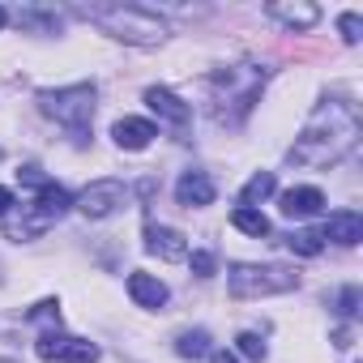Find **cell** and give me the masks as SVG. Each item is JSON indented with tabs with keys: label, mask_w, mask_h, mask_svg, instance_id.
Segmentation results:
<instances>
[{
	"label": "cell",
	"mask_w": 363,
	"mask_h": 363,
	"mask_svg": "<svg viewBox=\"0 0 363 363\" xmlns=\"http://www.w3.org/2000/svg\"><path fill=\"white\" fill-rule=\"evenodd\" d=\"M359 111L354 103H342V99H329L312 111V120L303 124V133L295 137L291 145V162L299 167H333L342 162L354 141H359Z\"/></svg>",
	"instance_id": "6da1fadb"
},
{
	"label": "cell",
	"mask_w": 363,
	"mask_h": 363,
	"mask_svg": "<svg viewBox=\"0 0 363 363\" xmlns=\"http://www.w3.org/2000/svg\"><path fill=\"white\" fill-rule=\"evenodd\" d=\"M94 26H103L111 39L120 43H137V48H154L167 39V22L154 18L141 5H107V9H82Z\"/></svg>",
	"instance_id": "7a4b0ae2"
},
{
	"label": "cell",
	"mask_w": 363,
	"mask_h": 363,
	"mask_svg": "<svg viewBox=\"0 0 363 363\" xmlns=\"http://www.w3.org/2000/svg\"><path fill=\"white\" fill-rule=\"evenodd\" d=\"M94 86L82 82V86H65V90H43L39 94V107L43 116H52L56 124H65L77 141H86L90 133V120H94Z\"/></svg>",
	"instance_id": "3957f363"
},
{
	"label": "cell",
	"mask_w": 363,
	"mask_h": 363,
	"mask_svg": "<svg viewBox=\"0 0 363 363\" xmlns=\"http://www.w3.org/2000/svg\"><path fill=\"white\" fill-rule=\"evenodd\" d=\"M69 206H73V197H69L60 184H52V179H48V184L39 189V197L22 210V218H13V223H9V235H13V240L43 235L48 227H56V223L69 214Z\"/></svg>",
	"instance_id": "277c9868"
},
{
	"label": "cell",
	"mask_w": 363,
	"mask_h": 363,
	"mask_svg": "<svg viewBox=\"0 0 363 363\" xmlns=\"http://www.w3.org/2000/svg\"><path fill=\"white\" fill-rule=\"evenodd\" d=\"M231 295L235 299H261V295H282L299 286V274L286 265H235L231 269Z\"/></svg>",
	"instance_id": "5b68a950"
},
{
	"label": "cell",
	"mask_w": 363,
	"mask_h": 363,
	"mask_svg": "<svg viewBox=\"0 0 363 363\" xmlns=\"http://www.w3.org/2000/svg\"><path fill=\"white\" fill-rule=\"evenodd\" d=\"M35 354H39L43 363H99V346H94V342H82V337H73V333H60V329L39 333Z\"/></svg>",
	"instance_id": "8992f818"
},
{
	"label": "cell",
	"mask_w": 363,
	"mask_h": 363,
	"mask_svg": "<svg viewBox=\"0 0 363 363\" xmlns=\"http://www.w3.org/2000/svg\"><path fill=\"white\" fill-rule=\"evenodd\" d=\"M124 197H128V189L120 184V179H94V184H86L82 189V197L73 201L86 218H111L120 206H124Z\"/></svg>",
	"instance_id": "52a82bcc"
},
{
	"label": "cell",
	"mask_w": 363,
	"mask_h": 363,
	"mask_svg": "<svg viewBox=\"0 0 363 363\" xmlns=\"http://www.w3.org/2000/svg\"><path fill=\"white\" fill-rule=\"evenodd\" d=\"M145 103H150V111H154L162 124H171L175 133H189L193 111H189V103H184V99H175V94H171V90H162V86H150V90H145Z\"/></svg>",
	"instance_id": "ba28073f"
},
{
	"label": "cell",
	"mask_w": 363,
	"mask_h": 363,
	"mask_svg": "<svg viewBox=\"0 0 363 363\" xmlns=\"http://www.w3.org/2000/svg\"><path fill=\"white\" fill-rule=\"evenodd\" d=\"M145 248H150L154 257H162V261H189V240L179 235L175 227L150 223V227H145Z\"/></svg>",
	"instance_id": "9c48e42d"
},
{
	"label": "cell",
	"mask_w": 363,
	"mask_h": 363,
	"mask_svg": "<svg viewBox=\"0 0 363 363\" xmlns=\"http://www.w3.org/2000/svg\"><path fill=\"white\" fill-rule=\"evenodd\" d=\"M175 197H179V206H189V210L214 206V179L206 171H184L179 184H175Z\"/></svg>",
	"instance_id": "30bf717a"
},
{
	"label": "cell",
	"mask_w": 363,
	"mask_h": 363,
	"mask_svg": "<svg viewBox=\"0 0 363 363\" xmlns=\"http://www.w3.org/2000/svg\"><path fill=\"white\" fill-rule=\"evenodd\" d=\"M320 235L333 240V244H342V248H354V244L363 240V214H354V210H337V214H329V223L320 227Z\"/></svg>",
	"instance_id": "8fae6325"
},
{
	"label": "cell",
	"mask_w": 363,
	"mask_h": 363,
	"mask_svg": "<svg viewBox=\"0 0 363 363\" xmlns=\"http://www.w3.org/2000/svg\"><path fill=\"white\" fill-rule=\"evenodd\" d=\"M111 137H116V145L120 150H145L154 137H158V128L150 124V120H137V116H124V120H116V128H111Z\"/></svg>",
	"instance_id": "7c38bea8"
},
{
	"label": "cell",
	"mask_w": 363,
	"mask_h": 363,
	"mask_svg": "<svg viewBox=\"0 0 363 363\" xmlns=\"http://www.w3.org/2000/svg\"><path fill=\"white\" fill-rule=\"evenodd\" d=\"M325 210V193L320 189H286L282 193V214L286 218H312Z\"/></svg>",
	"instance_id": "4fadbf2b"
},
{
	"label": "cell",
	"mask_w": 363,
	"mask_h": 363,
	"mask_svg": "<svg viewBox=\"0 0 363 363\" xmlns=\"http://www.w3.org/2000/svg\"><path fill=\"white\" fill-rule=\"evenodd\" d=\"M128 295H133L141 308H162V303H167V286H162L154 274H141V269L128 274Z\"/></svg>",
	"instance_id": "5bb4252c"
},
{
	"label": "cell",
	"mask_w": 363,
	"mask_h": 363,
	"mask_svg": "<svg viewBox=\"0 0 363 363\" xmlns=\"http://www.w3.org/2000/svg\"><path fill=\"white\" fill-rule=\"evenodd\" d=\"M269 18H278L282 26H295V30H308V26H316L320 22V9L316 5H286V0H274L269 5Z\"/></svg>",
	"instance_id": "9a60e30c"
},
{
	"label": "cell",
	"mask_w": 363,
	"mask_h": 363,
	"mask_svg": "<svg viewBox=\"0 0 363 363\" xmlns=\"http://www.w3.org/2000/svg\"><path fill=\"white\" fill-rule=\"evenodd\" d=\"M278 189V179H274V171H257L252 179H248V184H244V193H240V206H257V201H265L269 193Z\"/></svg>",
	"instance_id": "2e32d148"
},
{
	"label": "cell",
	"mask_w": 363,
	"mask_h": 363,
	"mask_svg": "<svg viewBox=\"0 0 363 363\" xmlns=\"http://www.w3.org/2000/svg\"><path fill=\"white\" fill-rule=\"evenodd\" d=\"M231 223L244 231V235H269V218L261 214V210H248V206H235V214H231Z\"/></svg>",
	"instance_id": "e0dca14e"
},
{
	"label": "cell",
	"mask_w": 363,
	"mask_h": 363,
	"mask_svg": "<svg viewBox=\"0 0 363 363\" xmlns=\"http://www.w3.org/2000/svg\"><path fill=\"white\" fill-rule=\"evenodd\" d=\"M175 354H184V359H206V354H210V333H206V329L179 333V342H175Z\"/></svg>",
	"instance_id": "ac0fdd59"
},
{
	"label": "cell",
	"mask_w": 363,
	"mask_h": 363,
	"mask_svg": "<svg viewBox=\"0 0 363 363\" xmlns=\"http://www.w3.org/2000/svg\"><path fill=\"white\" fill-rule=\"evenodd\" d=\"M286 248L299 252V257H316V252L325 248V235H320V231H291V235H286Z\"/></svg>",
	"instance_id": "d6986e66"
},
{
	"label": "cell",
	"mask_w": 363,
	"mask_h": 363,
	"mask_svg": "<svg viewBox=\"0 0 363 363\" xmlns=\"http://www.w3.org/2000/svg\"><path fill=\"white\" fill-rule=\"evenodd\" d=\"M337 30H342L346 43H359V39H363V18H359V13H342V18H337Z\"/></svg>",
	"instance_id": "ffe728a7"
},
{
	"label": "cell",
	"mask_w": 363,
	"mask_h": 363,
	"mask_svg": "<svg viewBox=\"0 0 363 363\" xmlns=\"http://www.w3.org/2000/svg\"><path fill=\"white\" fill-rule=\"evenodd\" d=\"M235 342H240V354H248V359H257V363L265 359V342H261L257 333H240Z\"/></svg>",
	"instance_id": "44dd1931"
},
{
	"label": "cell",
	"mask_w": 363,
	"mask_h": 363,
	"mask_svg": "<svg viewBox=\"0 0 363 363\" xmlns=\"http://www.w3.org/2000/svg\"><path fill=\"white\" fill-rule=\"evenodd\" d=\"M189 265H193V274H197V278H210V274H214V252H193V257H189Z\"/></svg>",
	"instance_id": "7402d4cb"
},
{
	"label": "cell",
	"mask_w": 363,
	"mask_h": 363,
	"mask_svg": "<svg viewBox=\"0 0 363 363\" xmlns=\"http://www.w3.org/2000/svg\"><path fill=\"white\" fill-rule=\"evenodd\" d=\"M354 308H359V286H346L342 299H337V312L342 316H354Z\"/></svg>",
	"instance_id": "603a6c76"
},
{
	"label": "cell",
	"mask_w": 363,
	"mask_h": 363,
	"mask_svg": "<svg viewBox=\"0 0 363 363\" xmlns=\"http://www.w3.org/2000/svg\"><path fill=\"white\" fill-rule=\"evenodd\" d=\"M52 316L60 320V312H56V303H52V299H48V303H39V308H30V320H52Z\"/></svg>",
	"instance_id": "cb8c5ba5"
},
{
	"label": "cell",
	"mask_w": 363,
	"mask_h": 363,
	"mask_svg": "<svg viewBox=\"0 0 363 363\" xmlns=\"http://www.w3.org/2000/svg\"><path fill=\"white\" fill-rule=\"evenodd\" d=\"M9 206H13V193H9V189H0V218L9 214Z\"/></svg>",
	"instance_id": "d4e9b609"
},
{
	"label": "cell",
	"mask_w": 363,
	"mask_h": 363,
	"mask_svg": "<svg viewBox=\"0 0 363 363\" xmlns=\"http://www.w3.org/2000/svg\"><path fill=\"white\" fill-rule=\"evenodd\" d=\"M210 359H214V363H240L231 350H210Z\"/></svg>",
	"instance_id": "484cf974"
},
{
	"label": "cell",
	"mask_w": 363,
	"mask_h": 363,
	"mask_svg": "<svg viewBox=\"0 0 363 363\" xmlns=\"http://www.w3.org/2000/svg\"><path fill=\"white\" fill-rule=\"evenodd\" d=\"M5 22H9V13H5V9H0V26H5Z\"/></svg>",
	"instance_id": "4316f807"
},
{
	"label": "cell",
	"mask_w": 363,
	"mask_h": 363,
	"mask_svg": "<svg viewBox=\"0 0 363 363\" xmlns=\"http://www.w3.org/2000/svg\"><path fill=\"white\" fill-rule=\"evenodd\" d=\"M0 363H18V359H0Z\"/></svg>",
	"instance_id": "83f0119b"
}]
</instances>
